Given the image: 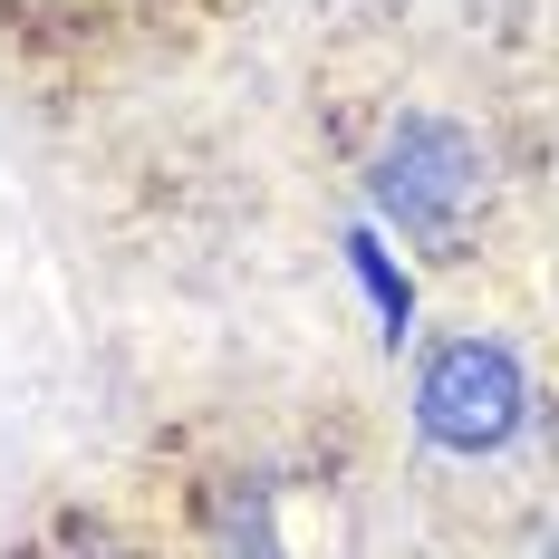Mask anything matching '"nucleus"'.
<instances>
[{
    "label": "nucleus",
    "mask_w": 559,
    "mask_h": 559,
    "mask_svg": "<svg viewBox=\"0 0 559 559\" xmlns=\"http://www.w3.org/2000/svg\"><path fill=\"white\" fill-rule=\"evenodd\" d=\"M550 559H559V540H550Z\"/></svg>",
    "instance_id": "39448f33"
},
{
    "label": "nucleus",
    "mask_w": 559,
    "mask_h": 559,
    "mask_svg": "<svg viewBox=\"0 0 559 559\" xmlns=\"http://www.w3.org/2000/svg\"><path fill=\"white\" fill-rule=\"evenodd\" d=\"M531 415V377L502 337H444L415 367V425L444 453H502Z\"/></svg>",
    "instance_id": "f03ea898"
},
{
    "label": "nucleus",
    "mask_w": 559,
    "mask_h": 559,
    "mask_svg": "<svg viewBox=\"0 0 559 559\" xmlns=\"http://www.w3.org/2000/svg\"><path fill=\"white\" fill-rule=\"evenodd\" d=\"M347 251H357V271H367V289H377V299H386V319H405V280L386 271V251H377V231H357V241H347Z\"/></svg>",
    "instance_id": "7ed1b4c3"
},
{
    "label": "nucleus",
    "mask_w": 559,
    "mask_h": 559,
    "mask_svg": "<svg viewBox=\"0 0 559 559\" xmlns=\"http://www.w3.org/2000/svg\"><path fill=\"white\" fill-rule=\"evenodd\" d=\"M68 559H126V550H68Z\"/></svg>",
    "instance_id": "20e7f679"
},
{
    "label": "nucleus",
    "mask_w": 559,
    "mask_h": 559,
    "mask_svg": "<svg viewBox=\"0 0 559 559\" xmlns=\"http://www.w3.org/2000/svg\"><path fill=\"white\" fill-rule=\"evenodd\" d=\"M367 193L405 241H453L483 203V145L453 116H405V126H386V145L367 165Z\"/></svg>",
    "instance_id": "f257e3e1"
}]
</instances>
